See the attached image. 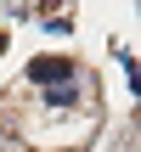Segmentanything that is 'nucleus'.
Wrapping results in <instances>:
<instances>
[{"label": "nucleus", "instance_id": "obj_1", "mask_svg": "<svg viewBox=\"0 0 141 152\" xmlns=\"http://www.w3.org/2000/svg\"><path fill=\"white\" fill-rule=\"evenodd\" d=\"M73 73H79V68H73L68 56H34V62H28V79H34V85H45V90H62Z\"/></svg>", "mask_w": 141, "mask_h": 152}, {"label": "nucleus", "instance_id": "obj_2", "mask_svg": "<svg viewBox=\"0 0 141 152\" xmlns=\"http://www.w3.org/2000/svg\"><path fill=\"white\" fill-rule=\"evenodd\" d=\"M0 51H6V34H0Z\"/></svg>", "mask_w": 141, "mask_h": 152}]
</instances>
